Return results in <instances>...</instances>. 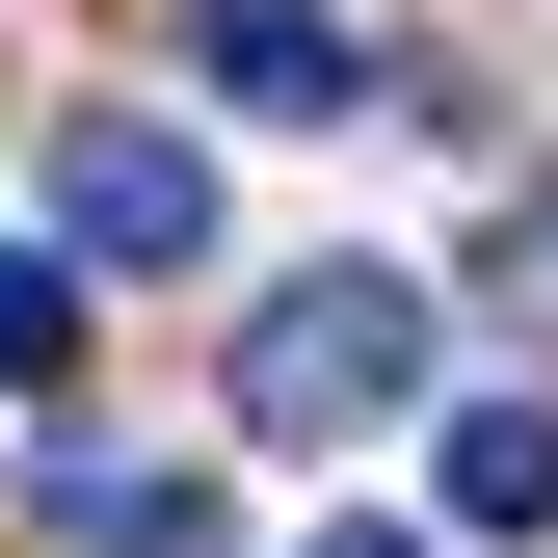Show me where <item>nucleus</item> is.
<instances>
[{
    "label": "nucleus",
    "mask_w": 558,
    "mask_h": 558,
    "mask_svg": "<svg viewBox=\"0 0 558 558\" xmlns=\"http://www.w3.org/2000/svg\"><path fill=\"white\" fill-rule=\"evenodd\" d=\"M399 399H426V293H399V266H266L240 452H345V426H399Z\"/></svg>",
    "instance_id": "1"
},
{
    "label": "nucleus",
    "mask_w": 558,
    "mask_h": 558,
    "mask_svg": "<svg viewBox=\"0 0 558 558\" xmlns=\"http://www.w3.org/2000/svg\"><path fill=\"white\" fill-rule=\"evenodd\" d=\"M53 266H214V160L160 107H81L53 133Z\"/></svg>",
    "instance_id": "2"
},
{
    "label": "nucleus",
    "mask_w": 558,
    "mask_h": 558,
    "mask_svg": "<svg viewBox=\"0 0 558 558\" xmlns=\"http://www.w3.org/2000/svg\"><path fill=\"white\" fill-rule=\"evenodd\" d=\"M186 81H214L240 133H345L373 53H345V0H186Z\"/></svg>",
    "instance_id": "3"
},
{
    "label": "nucleus",
    "mask_w": 558,
    "mask_h": 558,
    "mask_svg": "<svg viewBox=\"0 0 558 558\" xmlns=\"http://www.w3.org/2000/svg\"><path fill=\"white\" fill-rule=\"evenodd\" d=\"M426 506H452L478 558H532V532H558V399H452V426H426Z\"/></svg>",
    "instance_id": "4"
},
{
    "label": "nucleus",
    "mask_w": 558,
    "mask_h": 558,
    "mask_svg": "<svg viewBox=\"0 0 558 558\" xmlns=\"http://www.w3.org/2000/svg\"><path fill=\"white\" fill-rule=\"evenodd\" d=\"M53 373H81V266H53V240H0V399H53Z\"/></svg>",
    "instance_id": "5"
},
{
    "label": "nucleus",
    "mask_w": 558,
    "mask_h": 558,
    "mask_svg": "<svg viewBox=\"0 0 558 558\" xmlns=\"http://www.w3.org/2000/svg\"><path fill=\"white\" fill-rule=\"evenodd\" d=\"M81 558H240L214 478H81Z\"/></svg>",
    "instance_id": "6"
},
{
    "label": "nucleus",
    "mask_w": 558,
    "mask_h": 558,
    "mask_svg": "<svg viewBox=\"0 0 558 558\" xmlns=\"http://www.w3.org/2000/svg\"><path fill=\"white\" fill-rule=\"evenodd\" d=\"M506 266H532V293H558V186H532V214H506Z\"/></svg>",
    "instance_id": "7"
},
{
    "label": "nucleus",
    "mask_w": 558,
    "mask_h": 558,
    "mask_svg": "<svg viewBox=\"0 0 558 558\" xmlns=\"http://www.w3.org/2000/svg\"><path fill=\"white\" fill-rule=\"evenodd\" d=\"M319 558H426V532H319Z\"/></svg>",
    "instance_id": "8"
}]
</instances>
